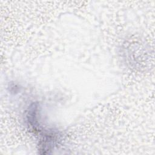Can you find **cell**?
Here are the masks:
<instances>
[{
    "label": "cell",
    "mask_w": 155,
    "mask_h": 155,
    "mask_svg": "<svg viewBox=\"0 0 155 155\" xmlns=\"http://www.w3.org/2000/svg\"><path fill=\"white\" fill-rule=\"evenodd\" d=\"M38 111V105L36 104H33L31 106H30L27 115V119L28 125H30V127L33 128L35 130H36L39 128L37 116Z\"/></svg>",
    "instance_id": "6da1fadb"
}]
</instances>
